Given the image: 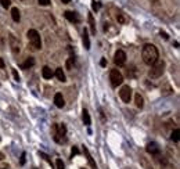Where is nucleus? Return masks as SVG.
<instances>
[{
    "label": "nucleus",
    "instance_id": "nucleus-11",
    "mask_svg": "<svg viewBox=\"0 0 180 169\" xmlns=\"http://www.w3.org/2000/svg\"><path fill=\"white\" fill-rule=\"evenodd\" d=\"M145 150H147V152H150V154H158L159 152V147H158L157 143H148L147 144V147H145Z\"/></svg>",
    "mask_w": 180,
    "mask_h": 169
},
{
    "label": "nucleus",
    "instance_id": "nucleus-13",
    "mask_svg": "<svg viewBox=\"0 0 180 169\" xmlns=\"http://www.w3.org/2000/svg\"><path fill=\"white\" fill-rule=\"evenodd\" d=\"M42 75H43V78L45 79H51L53 78V75H54V72L51 71L50 67H43V69H42Z\"/></svg>",
    "mask_w": 180,
    "mask_h": 169
},
{
    "label": "nucleus",
    "instance_id": "nucleus-18",
    "mask_svg": "<svg viewBox=\"0 0 180 169\" xmlns=\"http://www.w3.org/2000/svg\"><path fill=\"white\" fill-rule=\"evenodd\" d=\"M83 45H85V49H86V50H89V49H90L89 33H87V31H86V29H85V32H83Z\"/></svg>",
    "mask_w": 180,
    "mask_h": 169
},
{
    "label": "nucleus",
    "instance_id": "nucleus-12",
    "mask_svg": "<svg viewBox=\"0 0 180 169\" xmlns=\"http://www.w3.org/2000/svg\"><path fill=\"white\" fill-rule=\"evenodd\" d=\"M83 154L86 155V158H87V161H89V164H90V166L93 169H97V165H96V162H94V160H93V157L90 155V152H89V150L86 148V147H83Z\"/></svg>",
    "mask_w": 180,
    "mask_h": 169
},
{
    "label": "nucleus",
    "instance_id": "nucleus-32",
    "mask_svg": "<svg viewBox=\"0 0 180 169\" xmlns=\"http://www.w3.org/2000/svg\"><path fill=\"white\" fill-rule=\"evenodd\" d=\"M100 65H101V67H105V65H107V61H105V58H101V61H100Z\"/></svg>",
    "mask_w": 180,
    "mask_h": 169
},
{
    "label": "nucleus",
    "instance_id": "nucleus-31",
    "mask_svg": "<svg viewBox=\"0 0 180 169\" xmlns=\"http://www.w3.org/2000/svg\"><path fill=\"white\" fill-rule=\"evenodd\" d=\"M25 157H27V154H25V152H22V154H21V165L25 164Z\"/></svg>",
    "mask_w": 180,
    "mask_h": 169
},
{
    "label": "nucleus",
    "instance_id": "nucleus-17",
    "mask_svg": "<svg viewBox=\"0 0 180 169\" xmlns=\"http://www.w3.org/2000/svg\"><path fill=\"white\" fill-rule=\"evenodd\" d=\"M54 75L57 76V79H58V81L65 82V73H64L63 68H57V69H55V73H54Z\"/></svg>",
    "mask_w": 180,
    "mask_h": 169
},
{
    "label": "nucleus",
    "instance_id": "nucleus-28",
    "mask_svg": "<svg viewBox=\"0 0 180 169\" xmlns=\"http://www.w3.org/2000/svg\"><path fill=\"white\" fill-rule=\"evenodd\" d=\"M39 4H40V6H49L50 4V0H39Z\"/></svg>",
    "mask_w": 180,
    "mask_h": 169
},
{
    "label": "nucleus",
    "instance_id": "nucleus-3",
    "mask_svg": "<svg viewBox=\"0 0 180 169\" xmlns=\"http://www.w3.org/2000/svg\"><path fill=\"white\" fill-rule=\"evenodd\" d=\"M163 71H165V63L158 60L157 63L151 65V69L148 71V76L150 78H159V76H162Z\"/></svg>",
    "mask_w": 180,
    "mask_h": 169
},
{
    "label": "nucleus",
    "instance_id": "nucleus-15",
    "mask_svg": "<svg viewBox=\"0 0 180 169\" xmlns=\"http://www.w3.org/2000/svg\"><path fill=\"white\" fill-rule=\"evenodd\" d=\"M11 17H13V19L15 22H18V21L21 19V14H19V10H18L17 7H13V9H11Z\"/></svg>",
    "mask_w": 180,
    "mask_h": 169
},
{
    "label": "nucleus",
    "instance_id": "nucleus-1",
    "mask_svg": "<svg viewBox=\"0 0 180 169\" xmlns=\"http://www.w3.org/2000/svg\"><path fill=\"white\" fill-rule=\"evenodd\" d=\"M141 58L147 65H153L154 63H157L158 58H159V53H158V49L154 45H147L143 46V50H141Z\"/></svg>",
    "mask_w": 180,
    "mask_h": 169
},
{
    "label": "nucleus",
    "instance_id": "nucleus-24",
    "mask_svg": "<svg viewBox=\"0 0 180 169\" xmlns=\"http://www.w3.org/2000/svg\"><path fill=\"white\" fill-rule=\"evenodd\" d=\"M55 166H57V169H64V162L58 158V160L55 161Z\"/></svg>",
    "mask_w": 180,
    "mask_h": 169
},
{
    "label": "nucleus",
    "instance_id": "nucleus-9",
    "mask_svg": "<svg viewBox=\"0 0 180 169\" xmlns=\"http://www.w3.org/2000/svg\"><path fill=\"white\" fill-rule=\"evenodd\" d=\"M9 40H10V46H11V50H13L14 54L19 53V43H18V40L15 39V36H14V35H10Z\"/></svg>",
    "mask_w": 180,
    "mask_h": 169
},
{
    "label": "nucleus",
    "instance_id": "nucleus-27",
    "mask_svg": "<svg viewBox=\"0 0 180 169\" xmlns=\"http://www.w3.org/2000/svg\"><path fill=\"white\" fill-rule=\"evenodd\" d=\"M13 76H14V79H15L17 82H19V75H18L17 69H13Z\"/></svg>",
    "mask_w": 180,
    "mask_h": 169
},
{
    "label": "nucleus",
    "instance_id": "nucleus-14",
    "mask_svg": "<svg viewBox=\"0 0 180 169\" xmlns=\"http://www.w3.org/2000/svg\"><path fill=\"white\" fill-rule=\"evenodd\" d=\"M33 65H35V58L29 57V58H27V61H25L24 64H21V68L22 69H29L31 67H33Z\"/></svg>",
    "mask_w": 180,
    "mask_h": 169
},
{
    "label": "nucleus",
    "instance_id": "nucleus-6",
    "mask_svg": "<svg viewBox=\"0 0 180 169\" xmlns=\"http://www.w3.org/2000/svg\"><path fill=\"white\" fill-rule=\"evenodd\" d=\"M119 96H121L123 103H130L132 99V89L129 86H122L121 91H119Z\"/></svg>",
    "mask_w": 180,
    "mask_h": 169
},
{
    "label": "nucleus",
    "instance_id": "nucleus-33",
    "mask_svg": "<svg viewBox=\"0 0 180 169\" xmlns=\"http://www.w3.org/2000/svg\"><path fill=\"white\" fill-rule=\"evenodd\" d=\"M4 67H6V65H4V61H3V58H0V68L3 69Z\"/></svg>",
    "mask_w": 180,
    "mask_h": 169
},
{
    "label": "nucleus",
    "instance_id": "nucleus-7",
    "mask_svg": "<svg viewBox=\"0 0 180 169\" xmlns=\"http://www.w3.org/2000/svg\"><path fill=\"white\" fill-rule=\"evenodd\" d=\"M115 64L117 65H125V63H126V53L123 50H118L117 53H115Z\"/></svg>",
    "mask_w": 180,
    "mask_h": 169
},
{
    "label": "nucleus",
    "instance_id": "nucleus-10",
    "mask_svg": "<svg viewBox=\"0 0 180 169\" xmlns=\"http://www.w3.org/2000/svg\"><path fill=\"white\" fill-rule=\"evenodd\" d=\"M54 104L57 105L58 108H63L64 105H65V101H64V97L61 93H55V96H54Z\"/></svg>",
    "mask_w": 180,
    "mask_h": 169
},
{
    "label": "nucleus",
    "instance_id": "nucleus-25",
    "mask_svg": "<svg viewBox=\"0 0 180 169\" xmlns=\"http://www.w3.org/2000/svg\"><path fill=\"white\" fill-rule=\"evenodd\" d=\"M117 19H118V21H119V22H121V24H125V22H126L125 17H123L122 14H118V15H117Z\"/></svg>",
    "mask_w": 180,
    "mask_h": 169
},
{
    "label": "nucleus",
    "instance_id": "nucleus-19",
    "mask_svg": "<svg viewBox=\"0 0 180 169\" xmlns=\"http://www.w3.org/2000/svg\"><path fill=\"white\" fill-rule=\"evenodd\" d=\"M89 24H90V29H91V33L96 35V22H94V18H93V15L89 14Z\"/></svg>",
    "mask_w": 180,
    "mask_h": 169
},
{
    "label": "nucleus",
    "instance_id": "nucleus-5",
    "mask_svg": "<svg viewBox=\"0 0 180 169\" xmlns=\"http://www.w3.org/2000/svg\"><path fill=\"white\" fill-rule=\"evenodd\" d=\"M109 81H111V85L114 87H117L119 85H122L123 76H122V73L118 69H111V72H109Z\"/></svg>",
    "mask_w": 180,
    "mask_h": 169
},
{
    "label": "nucleus",
    "instance_id": "nucleus-8",
    "mask_svg": "<svg viewBox=\"0 0 180 169\" xmlns=\"http://www.w3.org/2000/svg\"><path fill=\"white\" fill-rule=\"evenodd\" d=\"M64 17H65L69 22H73V24H76L81 21L79 15H78L76 13H73V11H65V13H64Z\"/></svg>",
    "mask_w": 180,
    "mask_h": 169
},
{
    "label": "nucleus",
    "instance_id": "nucleus-23",
    "mask_svg": "<svg viewBox=\"0 0 180 169\" xmlns=\"http://www.w3.org/2000/svg\"><path fill=\"white\" fill-rule=\"evenodd\" d=\"M0 3H1V6H3L4 9H9L10 6H11V1H10V0H0Z\"/></svg>",
    "mask_w": 180,
    "mask_h": 169
},
{
    "label": "nucleus",
    "instance_id": "nucleus-22",
    "mask_svg": "<svg viewBox=\"0 0 180 169\" xmlns=\"http://www.w3.org/2000/svg\"><path fill=\"white\" fill-rule=\"evenodd\" d=\"M100 7H101V4H100L99 1H96V0H93V1H91V9L94 10V11H97Z\"/></svg>",
    "mask_w": 180,
    "mask_h": 169
},
{
    "label": "nucleus",
    "instance_id": "nucleus-16",
    "mask_svg": "<svg viewBox=\"0 0 180 169\" xmlns=\"http://www.w3.org/2000/svg\"><path fill=\"white\" fill-rule=\"evenodd\" d=\"M82 119H83V124L86 125V126H90V115L89 112H87V110H83V112H82Z\"/></svg>",
    "mask_w": 180,
    "mask_h": 169
},
{
    "label": "nucleus",
    "instance_id": "nucleus-4",
    "mask_svg": "<svg viewBox=\"0 0 180 169\" xmlns=\"http://www.w3.org/2000/svg\"><path fill=\"white\" fill-rule=\"evenodd\" d=\"M28 39H29L32 47H33L35 50H39L42 47L40 35H39V32H37L36 29H29V31H28Z\"/></svg>",
    "mask_w": 180,
    "mask_h": 169
},
{
    "label": "nucleus",
    "instance_id": "nucleus-20",
    "mask_svg": "<svg viewBox=\"0 0 180 169\" xmlns=\"http://www.w3.org/2000/svg\"><path fill=\"white\" fill-rule=\"evenodd\" d=\"M171 139L173 140L175 143H177L179 142V139H180V130L179 129H175L173 132H172V134H171Z\"/></svg>",
    "mask_w": 180,
    "mask_h": 169
},
{
    "label": "nucleus",
    "instance_id": "nucleus-2",
    "mask_svg": "<svg viewBox=\"0 0 180 169\" xmlns=\"http://www.w3.org/2000/svg\"><path fill=\"white\" fill-rule=\"evenodd\" d=\"M54 129V140L57 143H65L67 142V128L64 124H60V125H54L53 126Z\"/></svg>",
    "mask_w": 180,
    "mask_h": 169
},
{
    "label": "nucleus",
    "instance_id": "nucleus-29",
    "mask_svg": "<svg viewBox=\"0 0 180 169\" xmlns=\"http://www.w3.org/2000/svg\"><path fill=\"white\" fill-rule=\"evenodd\" d=\"M40 155L43 157V158H45V160L47 161V162H49V164H51V160H50V158H49V155H46L45 152H40Z\"/></svg>",
    "mask_w": 180,
    "mask_h": 169
},
{
    "label": "nucleus",
    "instance_id": "nucleus-30",
    "mask_svg": "<svg viewBox=\"0 0 180 169\" xmlns=\"http://www.w3.org/2000/svg\"><path fill=\"white\" fill-rule=\"evenodd\" d=\"M79 154V150H78L76 147H72V157L73 155H78Z\"/></svg>",
    "mask_w": 180,
    "mask_h": 169
},
{
    "label": "nucleus",
    "instance_id": "nucleus-26",
    "mask_svg": "<svg viewBox=\"0 0 180 169\" xmlns=\"http://www.w3.org/2000/svg\"><path fill=\"white\" fill-rule=\"evenodd\" d=\"M72 61H75V58H73V57H71V58H69V60L67 61V68H68V69H71V68H72Z\"/></svg>",
    "mask_w": 180,
    "mask_h": 169
},
{
    "label": "nucleus",
    "instance_id": "nucleus-21",
    "mask_svg": "<svg viewBox=\"0 0 180 169\" xmlns=\"http://www.w3.org/2000/svg\"><path fill=\"white\" fill-rule=\"evenodd\" d=\"M135 100H136V105L139 107V108H143V105H144V103H143V97L140 96L139 93L135 96Z\"/></svg>",
    "mask_w": 180,
    "mask_h": 169
},
{
    "label": "nucleus",
    "instance_id": "nucleus-34",
    "mask_svg": "<svg viewBox=\"0 0 180 169\" xmlns=\"http://www.w3.org/2000/svg\"><path fill=\"white\" fill-rule=\"evenodd\" d=\"M61 1H63L64 4H68V3H69V1H71V0H61Z\"/></svg>",
    "mask_w": 180,
    "mask_h": 169
}]
</instances>
